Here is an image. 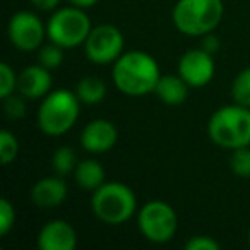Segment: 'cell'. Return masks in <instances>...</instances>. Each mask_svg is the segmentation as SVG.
I'll return each mask as SVG.
<instances>
[{
    "mask_svg": "<svg viewBox=\"0 0 250 250\" xmlns=\"http://www.w3.org/2000/svg\"><path fill=\"white\" fill-rule=\"evenodd\" d=\"M52 167H53V170H55V173L60 175V177H65V175L72 173L77 167L76 153H74V149H70L69 146L59 147V149L53 153Z\"/></svg>",
    "mask_w": 250,
    "mask_h": 250,
    "instance_id": "18",
    "label": "cell"
},
{
    "mask_svg": "<svg viewBox=\"0 0 250 250\" xmlns=\"http://www.w3.org/2000/svg\"><path fill=\"white\" fill-rule=\"evenodd\" d=\"M137 225L144 236L153 243H167L175 236L178 218L175 209L163 201L146 202L139 209Z\"/></svg>",
    "mask_w": 250,
    "mask_h": 250,
    "instance_id": "7",
    "label": "cell"
},
{
    "mask_svg": "<svg viewBox=\"0 0 250 250\" xmlns=\"http://www.w3.org/2000/svg\"><path fill=\"white\" fill-rule=\"evenodd\" d=\"M178 74L190 87H202L214 77V60L212 55L202 48L188 50L178 62Z\"/></svg>",
    "mask_w": 250,
    "mask_h": 250,
    "instance_id": "10",
    "label": "cell"
},
{
    "mask_svg": "<svg viewBox=\"0 0 250 250\" xmlns=\"http://www.w3.org/2000/svg\"><path fill=\"white\" fill-rule=\"evenodd\" d=\"M231 96L235 103L250 108V67L236 74L231 84Z\"/></svg>",
    "mask_w": 250,
    "mask_h": 250,
    "instance_id": "19",
    "label": "cell"
},
{
    "mask_svg": "<svg viewBox=\"0 0 250 250\" xmlns=\"http://www.w3.org/2000/svg\"><path fill=\"white\" fill-rule=\"evenodd\" d=\"M91 209L100 221L118 226L136 214L137 199L127 185L120 182H108L94 190L91 197Z\"/></svg>",
    "mask_w": 250,
    "mask_h": 250,
    "instance_id": "5",
    "label": "cell"
},
{
    "mask_svg": "<svg viewBox=\"0 0 250 250\" xmlns=\"http://www.w3.org/2000/svg\"><path fill=\"white\" fill-rule=\"evenodd\" d=\"M229 167H231L233 173L238 175L242 178L250 177V147H238L233 149V154L229 158Z\"/></svg>",
    "mask_w": 250,
    "mask_h": 250,
    "instance_id": "22",
    "label": "cell"
},
{
    "mask_svg": "<svg viewBox=\"0 0 250 250\" xmlns=\"http://www.w3.org/2000/svg\"><path fill=\"white\" fill-rule=\"evenodd\" d=\"M124 35L117 26L100 24L91 29L84 43V50H86V57L93 63L108 65L120 59V55L124 53Z\"/></svg>",
    "mask_w": 250,
    "mask_h": 250,
    "instance_id": "8",
    "label": "cell"
},
{
    "mask_svg": "<svg viewBox=\"0 0 250 250\" xmlns=\"http://www.w3.org/2000/svg\"><path fill=\"white\" fill-rule=\"evenodd\" d=\"M81 100L69 89H55L46 94L36 115V122L46 136L59 137L69 132L79 117Z\"/></svg>",
    "mask_w": 250,
    "mask_h": 250,
    "instance_id": "4",
    "label": "cell"
},
{
    "mask_svg": "<svg viewBox=\"0 0 250 250\" xmlns=\"http://www.w3.org/2000/svg\"><path fill=\"white\" fill-rule=\"evenodd\" d=\"M52 74L43 65H29L18 76V91L26 100H38L48 94L52 87Z\"/></svg>",
    "mask_w": 250,
    "mask_h": 250,
    "instance_id": "13",
    "label": "cell"
},
{
    "mask_svg": "<svg viewBox=\"0 0 250 250\" xmlns=\"http://www.w3.org/2000/svg\"><path fill=\"white\" fill-rule=\"evenodd\" d=\"M16 223V209L11 201L2 199L0 201V235L5 236L9 235Z\"/></svg>",
    "mask_w": 250,
    "mask_h": 250,
    "instance_id": "25",
    "label": "cell"
},
{
    "mask_svg": "<svg viewBox=\"0 0 250 250\" xmlns=\"http://www.w3.org/2000/svg\"><path fill=\"white\" fill-rule=\"evenodd\" d=\"M188 84L178 76L173 74H168V76H161L160 81L156 84V96L163 101L165 104H170V106H177L182 104L188 96Z\"/></svg>",
    "mask_w": 250,
    "mask_h": 250,
    "instance_id": "15",
    "label": "cell"
},
{
    "mask_svg": "<svg viewBox=\"0 0 250 250\" xmlns=\"http://www.w3.org/2000/svg\"><path fill=\"white\" fill-rule=\"evenodd\" d=\"M16 89H18V76L9 63H2L0 65V98L4 100L11 96Z\"/></svg>",
    "mask_w": 250,
    "mask_h": 250,
    "instance_id": "24",
    "label": "cell"
},
{
    "mask_svg": "<svg viewBox=\"0 0 250 250\" xmlns=\"http://www.w3.org/2000/svg\"><path fill=\"white\" fill-rule=\"evenodd\" d=\"M91 29V21L84 9L72 5L59 9L50 18L46 24V36L50 42L57 43L62 48H77L86 43Z\"/></svg>",
    "mask_w": 250,
    "mask_h": 250,
    "instance_id": "6",
    "label": "cell"
},
{
    "mask_svg": "<svg viewBox=\"0 0 250 250\" xmlns=\"http://www.w3.org/2000/svg\"><path fill=\"white\" fill-rule=\"evenodd\" d=\"M219 242H216L211 236H204L199 235L190 238L187 243H185V249L187 250H219Z\"/></svg>",
    "mask_w": 250,
    "mask_h": 250,
    "instance_id": "26",
    "label": "cell"
},
{
    "mask_svg": "<svg viewBox=\"0 0 250 250\" xmlns=\"http://www.w3.org/2000/svg\"><path fill=\"white\" fill-rule=\"evenodd\" d=\"M67 184L63 177L57 175V177H46L38 180L33 185L31 199L38 208L50 209L60 206L67 197Z\"/></svg>",
    "mask_w": 250,
    "mask_h": 250,
    "instance_id": "14",
    "label": "cell"
},
{
    "mask_svg": "<svg viewBox=\"0 0 250 250\" xmlns=\"http://www.w3.org/2000/svg\"><path fill=\"white\" fill-rule=\"evenodd\" d=\"M113 84L127 96H144L154 93L160 81V65L146 52H127L113 63Z\"/></svg>",
    "mask_w": 250,
    "mask_h": 250,
    "instance_id": "1",
    "label": "cell"
},
{
    "mask_svg": "<svg viewBox=\"0 0 250 250\" xmlns=\"http://www.w3.org/2000/svg\"><path fill=\"white\" fill-rule=\"evenodd\" d=\"M118 132L115 129V125L103 118L93 120L86 125L81 132V146L87 151V153H106L117 144Z\"/></svg>",
    "mask_w": 250,
    "mask_h": 250,
    "instance_id": "11",
    "label": "cell"
},
{
    "mask_svg": "<svg viewBox=\"0 0 250 250\" xmlns=\"http://www.w3.org/2000/svg\"><path fill=\"white\" fill-rule=\"evenodd\" d=\"M208 132L212 143L225 149L250 146V108L235 103L216 110L209 118Z\"/></svg>",
    "mask_w": 250,
    "mask_h": 250,
    "instance_id": "2",
    "label": "cell"
},
{
    "mask_svg": "<svg viewBox=\"0 0 250 250\" xmlns=\"http://www.w3.org/2000/svg\"><path fill=\"white\" fill-rule=\"evenodd\" d=\"M26 98L22 94H11L4 98V111L9 120H21L26 115Z\"/></svg>",
    "mask_w": 250,
    "mask_h": 250,
    "instance_id": "23",
    "label": "cell"
},
{
    "mask_svg": "<svg viewBox=\"0 0 250 250\" xmlns=\"http://www.w3.org/2000/svg\"><path fill=\"white\" fill-rule=\"evenodd\" d=\"M249 243H250V231H249Z\"/></svg>",
    "mask_w": 250,
    "mask_h": 250,
    "instance_id": "30",
    "label": "cell"
},
{
    "mask_svg": "<svg viewBox=\"0 0 250 250\" xmlns=\"http://www.w3.org/2000/svg\"><path fill=\"white\" fill-rule=\"evenodd\" d=\"M223 12V0H178L171 19L182 35L204 36L218 28Z\"/></svg>",
    "mask_w": 250,
    "mask_h": 250,
    "instance_id": "3",
    "label": "cell"
},
{
    "mask_svg": "<svg viewBox=\"0 0 250 250\" xmlns=\"http://www.w3.org/2000/svg\"><path fill=\"white\" fill-rule=\"evenodd\" d=\"M19 154L18 137L9 130L0 132V161L2 165H11Z\"/></svg>",
    "mask_w": 250,
    "mask_h": 250,
    "instance_id": "21",
    "label": "cell"
},
{
    "mask_svg": "<svg viewBox=\"0 0 250 250\" xmlns=\"http://www.w3.org/2000/svg\"><path fill=\"white\" fill-rule=\"evenodd\" d=\"M36 9L40 11H53V9L59 5L60 0H29Z\"/></svg>",
    "mask_w": 250,
    "mask_h": 250,
    "instance_id": "28",
    "label": "cell"
},
{
    "mask_svg": "<svg viewBox=\"0 0 250 250\" xmlns=\"http://www.w3.org/2000/svg\"><path fill=\"white\" fill-rule=\"evenodd\" d=\"M36 245L40 250H74L77 245L76 229L63 219H53L40 229Z\"/></svg>",
    "mask_w": 250,
    "mask_h": 250,
    "instance_id": "12",
    "label": "cell"
},
{
    "mask_svg": "<svg viewBox=\"0 0 250 250\" xmlns=\"http://www.w3.org/2000/svg\"><path fill=\"white\" fill-rule=\"evenodd\" d=\"M11 43L21 52H33L42 46L46 36V28L42 19L28 11L16 12L7 26Z\"/></svg>",
    "mask_w": 250,
    "mask_h": 250,
    "instance_id": "9",
    "label": "cell"
},
{
    "mask_svg": "<svg viewBox=\"0 0 250 250\" xmlns=\"http://www.w3.org/2000/svg\"><path fill=\"white\" fill-rule=\"evenodd\" d=\"M74 178L81 188L94 192L104 184V170L100 161L84 160L77 163L76 170H74Z\"/></svg>",
    "mask_w": 250,
    "mask_h": 250,
    "instance_id": "16",
    "label": "cell"
},
{
    "mask_svg": "<svg viewBox=\"0 0 250 250\" xmlns=\"http://www.w3.org/2000/svg\"><path fill=\"white\" fill-rule=\"evenodd\" d=\"M219 46H221V42H219V38L216 35H212V33H208V35L202 36L201 48L204 50V52H208L209 55L214 57L216 53L219 52Z\"/></svg>",
    "mask_w": 250,
    "mask_h": 250,
    "instance_id": "27",
    "label": "cell"
},
{
    "mask_svg": "<svg viewBox=\"0 0 250 250\" xmlns=\"http://www.w3.org/2000/svg\"><path fill=\"white\" fill-rule=\"evenodd\" d=\"M76 94L83 104H98L106 96V84L96 76H87L77 83Z\"/></svg>",
    "mask_w": 250,
    "mask_h": 250,
    "instance_id": "17",
    "label": "cell"
},
{
    "mask_svg": "<svg viewBox=\"0 0 250 250\" xmlns=\"http://www.w3.org/2000/svg\"><path fill=\"white\" fill-rule=\"evenodd\" d=\"M69 2L81 9H89V7H93L94 4H98V0H69Z\"/></svg>",
    "mask_w": 250,
    "mask_h": 250,
    "instance_id": "29",
    "label": "cell"
},
{
    "mask_svg": "<svg viewBox=\"0 0 250 250\" xmlns=\"http://www.w3.org/2000/svg\"><path fill=\"white\" fill-rule=\"evenodd\" d=\"M62 50H63L62 46L57 45V43H52V42H50V45L40 46L38 63L48 70H53V69H57V67H60V63L63 62Z\"/></svg>",
    "mask_w": 250,
    "mask_h": 250,
    "instance_id": "20",
    "label": "cell"
}]
</instances>
